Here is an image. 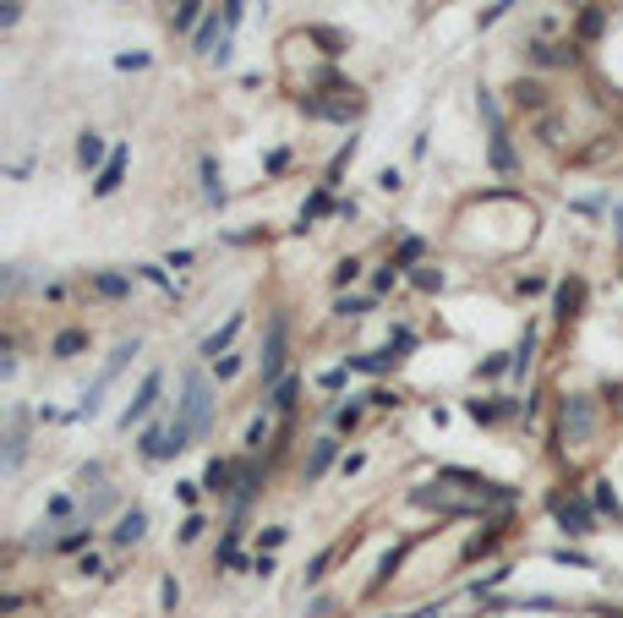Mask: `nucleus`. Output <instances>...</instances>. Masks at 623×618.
I'll use <instances>...</instances> for the list:
<instances>
[{
    "label": "nucleus",
    "instance_id": "f257e3e1",
    "mask_svg": "<svg viewBox=\"0 0 623 618\" xmlns=\"http://www.w3.org/2000/svg\"><path fill=\"white\" fill-rule=\"evenodd\" d=\"M153 394H159V378H148V383H143V394L131 400V411H126V421H131V416H143L148 405H153Z\"/></svg>",
    "mask_w": 623,
    "mask_h": 618
},
{
    "label": "nucleus",
    "instance_id": "f03ea898",
    "mask_svg": "<svg viewBox=\"0 0 623 618\" xmlns=\"http://www.w3.org/2000/svg\"><path fill=\"white\" fill-rule=\"evenodd\" d=\"M143 525H148L143 515H126V520H121V531H115V536H121V542H137V536H143Z\"/></svg>",
    "mask_w": 623,
    "mask_h": 618
}]
</instances>
